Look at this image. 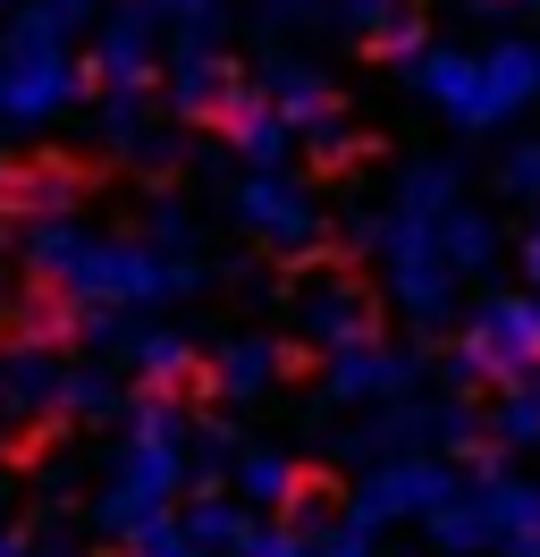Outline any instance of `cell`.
Masks as SVG:
<instances>
[{
  "label": "cell",
  "mask_w": 540,
  "mask_h": 557,
  "mask_svg": "<svg viewBox=\"0 0 540 557\" xmlns=\"http://www.w3.org/2000/svg\"><path fill=\"white\" fill-rule=\"evenodd\" d=\"M94 136L110 161H135L152 136V85H101L94 94Z\"/></svg>",
  "instance_id": "cell-19"
},
{
  "label": "cell",
  "mask_w": 540,
  "mask_h": 557,
  "mask_svg": "<svg viewBox=\"0 0 540 557\" xmlns=\"http://www.w3.org/2000/svg\"><path fill=\"white\" fill-rule=\"evenodd\" d=\"M76 195H85V177L76 170H0V203L17 211V220H42V211H76Z\"/></svg>",
  "instance_id": "cell-26"
},
{
  "label": "cell",
  "mask_w": 540,
  "mask_h": 557,
  "mask_svg": "<svg viewBox=\"0 0 540 557\" xmlns=\"http://www.w3.org/2000/svg\"><path fill=\"white\" fill-rule=\"evenodd\" d=\"M380 17H389V0H338V26H346V35H371Z\"/></svg>",
  "instance_id": "cell-43"
},
{
  "label": "cell",
  "mask_w": 540,
  "mask_h": 557,
  "mask_svg": "<svg viewBox=\"0 0 540 557\" xmlns=\"http://www.w3.org/2000/svg\"><path fill=\"white\" fill-rule=\"evenodd\" d=\"M515 253H524V278H532V287H540V220H532V228H524V237H515Z\"/></svg>",
  "instance_id": "cell-45"
},
{
  "label": "cell",
  "mask_w": 540,
  "mask_h": 557,
  "mask_svg": "<svg viewBox=\"0 0 540 557\" xmlns=\"http://www.w3.org/2000/svg\"><path fill=\"white\" fill-rule=\"evenodd\" d=\"M127 414V388L110 363H68L60 372V422H119Z\"/></svg>",
  "instance_id": "cell-25"
},
{
  "label": "cell",
  "mask_w": 540,
  "mask_h": 557,
  "mask_svg": "<svg viewBox=\"0 0 540 557\" xmlns=\"http://www.w3.org/2000/svg\"><path fill=\"white\" fill-rule=\"evenodd\" d=\"M287 372V347L262 338V330H245V338H220V347L202 355V388L220 397V406H262L270 388Z\"/></svg>",
  "instance_id": "cell-13"
},
{
  "label": "cell",
  "mask_w": 540,
  "mask_h": 557,
  "mask_svg": "<svg viewBox=\"0 0 540 557\" xmlns=\"http://www.w3.org/2000/svg\"><path fill=\"white\" fill-rule=\"evenodd\" d=\"M447 203H465V170H456L447 152H422V161H405V170H397V211L439 220Z\"/></svg>",
  "instance_id": "cell-24"
},
{
  "label": "cell",
  "mask_w": 540,
  "mask_h": 557,
  "mask_svg": "<svg viewBox=\"0 0 540 557\" xmlns=\"http://www.w3.org/2000/svg\"><path fill=\"white\" fill-rule=\"evenodd\" d=\"M211 119H220L229 161H245V170H270V161H287V152H296V127L279 119V102H270L262 85H229Z\"/></svg>",
  "instance_id": "cell-12"
},
{
  "label": "cell",
  "mask_w": 540,
  "mask_h": 557,
  "mask_svg": "<svg viewBox=\"0 0 540 557\" xmlns=\"http://www.w3.org/2000/svg\"><path fill=\"white\" fill-rule=\"evenodd\" d=\"M127 363L144 372V388H177L186 372H202V347L186 338V330H169V321H135Z\"/></svg>",
  "instance_id": "cell-21"
},
{
  "label": "cell",
  "mask_w": 540,
  "mask_h": 557,
  "mask_svg": "<svg viewBox=\"0 0 540 557\" xmlns=\"http://www.w3.org/2000/svg\"><path fill=\"white\" fill-rule=\"evenodd\" d=\"M144 237L169 245V253H195V220H186V203H169L161 186H152V211H144Z\"/></svg>",
  "instance_id": "cell-36"
},
{
  "label": "cell",
  "mask_w": 540,
  "mask_h": 557,
  "mask_svg": "<svg viewBox=\"0 0 540 557\" xmlns=\"http://www.w3.org/2000/svg\"><path fill=\"white\" fill-rule=\"evenodd\" d=\"M85 94V69L68 51V26L42 9H17L0 35V127H51L68 102Z\"/></svg>",
  "instance_id": "cell-3"
},
{
  "label": "cell",
  "mask_w": 540,
  "mask_h": 557,
  "mask_svg": "<svg viewBox=\"0 0 540 557\" xmlns=\"http://www.w3.org/2000/svg\"><path fill=\"white\" fill-rule=\"evenodd\" d=\"M422 448H439V456H481V414H472L465 388H447V397L422 406Z\"/></svg>",
  "instance_id": "cell-28"
},
{
  "label": "cell",
  "mask_w": 540,
  "mask_h": 557,
  "mask_svg": "<svg viewBox=\"0 0 540 557\" xmlns=\"http://www.w3.org/2000/svg\"><path fill=\"white\" fill-rule=\"evenodd\" d=\"M296 144H304V161H312V170H346V161L364 152V127L330 102V110H312V119H296Z\"/></svg>",
  "instance_id": "cell-29"
},
{
  "label": "cell",
  "mask_w": 540,
  "mask_h": 557,
  "mask_svg": "<svg viewBox=\"0 0 540 557\" xmlns=\"http://www.w3.org/2000/svg\"><path fill=\"white\" fill-rule=\"evenodd\" d=\"M60 330H68V338H85L94 355H127L135 313H127V305H60Z\"/></svg>",
  "instance_id": "cell-31"
},
{
  "label": "cell",
  "mask_w": 540,
  "mask_h": 557,
  "mask_svg": "<svg viewBox=\"0 0 540 557\" xmlns=\"http://www.w3.org/2000/svg\"><path fill=\"white\" fill-rule=\"evenodd\" d=\"M338 237H346V253H371V237H380V211L346 203V220H338Z\"/></svg>",
  "instance_id": "cell-40"
},
{
  "label": "cell",
  "mask_w": 540,
  "mask_h": 557,
  "mask_svg": "<svg viewBox=\"0 0 540 557\" xmlns=\"http://www.w3.org/2000/svg\"><path fill=\"white\" fill-rule=\"evenodd\" d=\"M312 557H380V532H371L355 507H346V516H321V532H312Z\"/></svg>",
  "instance_id": "cell-34"
},
{
  "label": "cell",
  "mask_w": 540,
  "mask_h": 557,
  "mask_svg": "<svg viewBox=\"0 0 540 557\" xmlns=\"http://www.w3.org/2000/svg\"><path fill=\"white\" fill-rule=\"evenodd\" d=\"M34 549H42V557H76V532H68V516H60V507L34 523Z\"/></svg>",
  "instance_id": "cell-41"
},
{
  "label": "cell",
  "mask_w": 540,
  "mask_h": 557,
  "mask_svg": "<svg viewBox=\"0 0 540 557\" xmlns=\"http://www.w3.org/2000/svg\"><path fill=\"white\" fill-rule=\"evenodd\" d=\"M186 431H195V414H186L169 388L127 397V414H119V456H110V482H101L94 507H85V523H94L101 541H127L144 516L177 507V490H186Z\"/></svg>",
  "instance_id": "cell-2"
},
{
  "label": "cell",
  "mask_w": 540,
  "mask_h": 557,
  "mask_svg": "<svg viewBox=\"0 0 540 557\" xmlns=\"http://www.w3.org/2000/svg\"><path fill=\"white\" fill-rule=\"evenodd\" d=\"M177 523H186V532H195L202 549L211 557H229L236 541H245V532H254V516H245V507H236L229 490H195V498H186V507H177Z\"/></svg>",
  "instance_id": "cell-27"
},
{
  "label": "cell",
  "mask_w": 540,
  "mask_h": 557,
  "mask_svg": "<svg viewBox=\"0 0 540 557\" xmlns=\"http://www.w3.org/2000/svg\"><path fill=\"white\" fill-rule=\"evenodd\" d=\"M472 60H481V119L490 127H506V119H524L540 102V42L499 35V42H481Z\"/></svg>",
  "instance_id": "cell-16"
},
{
  "label": "cell",
  "mask_w": 540,
  "mask_h": 557,
  "mask_svg": "<svg viewBox=\"0 0 540 557\" xmlns=\"http://www.w3.org/2000/svg\"><path fill=\"white\" fill-rule=\"evenodd\" d=\"M152 17H161L169 35H186V26H229V0H144Z\"/></svg>",
  "instance_id": "cell-38"
},
{
  "label": "cell",
  "mask_w": 540,
  "mask_h": 557,
  "mask_svg": "<svg viewBox=\"0 0 540 557\" xmlns=\"http://www.w3.org/2000/svg\"><path fill=\"white\" fill-rule=\"evenodd\" d=\"M229 220L245 228V237L262 245V253H287V262H304L312 245L330 237V211H321V195L304 186L287 161H270V170H245L229 186Z\"/></svg>",
  "instance_id": "cell-6"
},
{
  "label": "cell",
  "mask_w": 540,
  "mask_h": 557,
  "mask_svg": "<svg viewBox=\"0 0 540 557\" xmlns=\"http://www.w3.org/2000/svg\"><path fill=\"white\" fill-rule=\"evenodd\" d=\"M34 9H42V17H60L68 35H76V26H94V17L110 9V0H34Z\"/></svg>",
  "instance_id": "cell-42"
},
{
  "label": "cell",
  "mask_w": 540,
  "mask_h": 557,
  "mask_svg": "<svg viewBox=\"0 0 540 557\" xmlns=\"http://www.w3.org/2000/svg\"><path fill=\"white\" fill-rule=\"evenodd\" d=\"M161 76V17L144 0H110L94 17V60H85V94L101 85H152Z\"/></svg>",
  "instance_id": "cell-9"
},
{
  "label": "cell",
  "mask_w": 540,
  "mask_h": 557,
  "mask_svg": "<svg viewBox=\"0 0 540 557\" xmlns=\"http://www.w3.org/2000/svg\"><path fill=\"white\" fill-rule=\"evenodd\" d=\"M17 262H26L60 305H127V313H161V305H186L202 287L195 253H169L144 228L119 237V228H85L76 211H42V220H17Z\"/></svg>",
  "instance_id": "cell-1"
},
{
  "label": "cell",
  "mask_w": 540,
  "mask_h": 557,
  "mask_svg": "<svg viewBox=\"0 0 540 557\" xmlns=\"http://www.w3.org/2000/svg\"><path fill=\"white\" fill-rule=\"evenodd\" d=\"M0 313H9V287H0Z\"/></svg>",
  "instance_id": "cell-47"
},
{
  "label": "cell",
  "mask_w": 540,
  "mask_h": 557,
  "mask_svg": "<svg viewBox=\"0 0 540 557\" xmlns=\"http://www.w3.org/2000/svg\"><path fill=\"white\" fill-rule=\"evenodd\" d=\"M540 363V296H481L465 313V338L447 347V388H481V381H515V372H532Z\"/></svg>",
  "instance_id": "cell-5"
},
{
  "label": "cell",
  "mask_w": 540,
  "mask_h": 557,
  "mask_svg": "<svg viewBox=\"0 0 540 557\" xmlns=\"http://www.w3.org/2000/svg\"><path fill=\"white\" fill-rule=\"evenodd\" d=\"M371 262H380V287L422 338H439L456 321V271L439 253V220H414V211H380V237H371Z\"/></svg>",
  "instance_id": "cell-4"
},
{
  "label": "cell",
  "mask_w": 540,
  "mask_h": 557,
  "mask_svg": "<svg viewBox=\"0 0 540 557\" xmlns=\"http://www.w3.org/2000/svg\"><path fill=\"white\" fill-rule=\"evenodd\" d=\"M229 557H312V532L304 523H254Z\"/></svg>",
  "instance_id": "cell-35"
},
{
  "label": "cell",
  "mask_w": 540,
  "mask_h": 557,
  "mask_svg": "<svg viewBox=\"0 0 540 557\" xmlns=\"http://www.w3.org/2000/svg\"><path fill=\"white\" fill-rule=\"evenodd\" d=\"M60 355L42 347V338H26V347L0 355V422H17V431H34V422L60 414Z\"/></svg>",
  "instance_id": "cell-15"
},
{
  "label": "cell",
  "mask_w": 540,
  "mask_h": 557,
  "mask_svg": "<svg viewBox=\"0 0 540 557\" xmlns=\"http://www.w3.org/2000/svg\"><path fill=\"white\" fill-rule=\"evenodd\" d=\"M481 440H490L499 456L540 448V363H532V372H515V381L499 388V406L481 414Z\"/></svg>",
  "instance_id": "cell-22"
},
{
  "label": "cell",
  "mask_w": 540,
  "mask_h": 557,
  "mask_svg": "<svg viewBox=\"0 0 540 557\" xmlns=\"http://www.w3.org/2000/svg\"><path fill=\"white\" fill-rule=\"evenodd\" d=\"M34 490H42V498H51V507H60L68 490H76V465H68V456H51V465H42V473H34Z\"/></svg>",
  "instance_id": "cell-44"
},
{
  "label": "cell",
  "mask_w": 540,
  "mask_h": 557,
  "mask_svg": "<svg viewBox=\"0 0 540 557\" xmlns=\"http://www.w3.org/2000/svg\"><path fill=\"white\" fill-rule=\"evenodd\" d=\"M456 490V465L439 448H397V456H371L364 465V482H355V516L371 523V532H389V523H414L422 507H439Z\"/></svg>",
  "instance_id": "cell-7"
},
{
  "label": "cell",
  "mask_w": 540,
  "mask_h": 557,
  "mask_svg": "<svg viewBox=\"0 0 540 557\" xmlns=\"http://www.w3.org/2000/svg\"><path fill=\"white\" fill-rule=\"evenodd\" d=\"M414 388H422V355L414 347L355 338V347L321 355V406H338V414H364V406H389V397H414Z\"/></svg>",
  "instance_id": "cell-8"
},
{
  "label": "cell",
  "mask_w": 540,
  "mask_h": 557,
  "mask_svg": "<svg viewBox=\"0 0 540 557\" xmlns=\"http://www.w3.org/2000/svg\"><path fill=\"white\" fill-rule=\"evenodd\" d=\"M371 51H380L389 69H414V60L431 51V17H422V9H397V0H389V17L371 26Z\"/></svg>",
  "instance_id": "cell-32"
},
{
  "label": "cell",
  "mask_w": 540,
  "mask_h": 557,
  "mask_svg": "<svg viewBox=\"0 0 540 557\" xmlns=\"http://www.w3.org/2000/svg\"><path fill=\"white\" fill-rule=\"evenodd\" d=\"M236 440L229 422H195L186 431V490H229V473H236Z\"/></svg>",
  "instance_id": "cell-30"
},
{
  "label": "cell",
  "mask_w": 540,
  "mask_h": 557,
  "mask_svg": "<svg viewBox=\"0 0 540 557\" xmlns=\"http://www.w3.org/2000/svg\"><path fill=\"white\" fill-rule=\"evenodd\" d=\"M287 313H296L304 347H321V355H330V347H355V338H380V313H371V296L355 287V278H338V271L296 278Z\"/></svg>",
  "instance_id": "cell-10"
},
{
  "label": "cell",
  "mask_w": 540,
  "mask_h": 557,
  "mask_svg": "<svg viewBox=\"0 0 540 557\" xmlns=\"http://www.w3.org/2000/svg\"><path fill=\"white\" fill-rule=\"evenodd\" d=\"M127 557H211V549H202L195 532H186V523L161 507V516H144V523L127 532Z\"/></svg>",
  "instance_id": "cell-33"
},
{
  "label": "cell",
  "mask_w": 540,
  "mask_h": 557,
  "mask_svg": "<svg viewBox=\"0 0 540 557\" xmlns=\"http://www.w3.org/2000/svg\"><path fill=\"white\" fill-rule=\"evenodd\" d=\"M397 76L439 110V119H447V127H465V136H481V127H490V119H481V60H472V51L431 42V51H422L414 69H397Z\"/></svg>",
  "instance_id": "cell-14"
},
{
  "label": "cell",
  "mask_w": 540,
  "mask_h": 557,
  "mask_svg": "<svg viewBox=\"0 0 540 557\" xmlns=\"http://www.w3.org/2000/svg\"><path fill=\"white\" fill-rule=\"evenodd\" d=\"M229 85H236V60L220 51V26H186V35H169V69H161L169 119H211Z\"/></svg>",
  "instance_id": "cell-11"
},
{
  "label": "cell",
  "mask_w": 540,
  "mask_h": 557,
  "mask_svg": "<svg viewBox=\"0 0 540 557\" xmlns=\"http://www.w3.org/2000/svg\"><path fill=\"white\" fill-rule=\"evenodd\" d=\"M330 17V0H262V26H279V35H296V26H321Z\"/></svg>",
  "instance_id": "cell-39"
},
{
  "label": "cell",
  "mask_w": 540,
  "mask_h": 557,
  "mask_svg": "<svg viewBox=\"0 0 540 557\" xmlns=\"http://www.w3.org/2000/svg\"><path fill=\"white\" fill-rule=\"evenodd\" d=\"M236 498H245V507H287V498H296L304 490V465L287 448H236Z\"/></svg>",
  "instance_id": "cell-23"
},
{
  "label": "cell",
  "mask_w": 540,
  "mask_h": 557,
  "mask_svg": "<svg viewBox=\"0 0 540 557\" xmlns=\"http://www.w3.org/2000/svg\"><path fill=\"white\" fill-rule=\"evenodd\" d=\"M439 253H447V271H456V278H481L506 253V237H499V220H490V211L447 203V211H439Z\"/></svg>",
  "instance_id": "cell-20"
},
{
  "label": "cell",
  "mask_w": 540,
  "mask_h": 557,
  "mask_svg": "<svg viewBox=\"0 0 540 557\" xmlns=\"http://www.w3.org/2000/svg\"><path fill=\"white\" fill-rule=\"evenodd\" d=\"M254 85H262L270 102H279V119H287V127H296V119H312V110H330V102H338L330 69H321V60H296V51H270Z\"/></svg>",
  "instance_id": "cell-18"
},
{
  "label": "cell",
  "mask_w": 540,
  "mask_h": 557,
  "mask_svg": "<svg viewBox=\"0 0 540 557\" xmlns=\"http://www.w3.org/2000/svg\"><path fill=\"white\" fill-rule=\"evenodd\" d=\"M499 195H506V203H540V144H506Z\"/></svg>",
  "instance_id": "cell-37"
},
{
  "label": "cell",
  "mask_w": 540,
  "mask_h": 557,
  "mask_svg": "<svg viewBox=\"0 0 540 557\" xmlns=\"http://www.w3.org/2000/svg\"><path fill=\"white\" fill-rule=\"evenodd\" d=\"M422 541L439 557H490V507H481V482H456L439 507H422Z\"/></svg>",
  "instance_id": "cell-17"
},
{
  "label": "cell",
  "mask_w": 540,
  "mask_h": 557,
  "mask_svg": "<svg viewBox=\"0 0 540 557\" xmlns=\"http://www.w3.org/2000/svg\"><path fill=\"white\" fill-rule=\"evenodd\" d=\"M9 9H17V0H0V17H9Z\"/></svg>",
  "instance_id": "cell-48"
},
{
  "label": "cell",
  "mask_w": 540,
  "mask_h": 557,
  "mask_svg": "<svg viewBox=\"0 0 540 557\" xmlns=\"http://www.w3.org/2000/svg\"><path fill=\"white\" fill-rule=\"evenodd\" d=\"M515 0H465V17H506Z\"/></svg>",
  "instance_id": "cell-46"
}]
</instances>
